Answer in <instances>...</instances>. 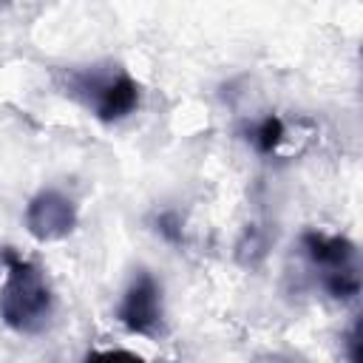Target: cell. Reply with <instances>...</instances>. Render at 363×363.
I'll return each instance as SVG.
<instances>
[{
  "label": "cell",
  "instance_id": "cell-1",
  "mask_svg": "<svg viewBox=\"0 0 363 363\" xmlns=\"http://www.w3.org/2000/svg\"><path fill=\"white\" fill-rule=\"evenodd\" d=\"M0 261L6 264V278L0 286V318L6 326H11L20 335H37L48 326L54 312V298L48 289V281L43 269L6 247L0 252Z\"/></svg>",
  "mask_w": 363,
  "mask_h": 363
},
{
  "label": "cell",
  "instance_id": "cell-2",
  "mask_svg": "<svg viewBox=\"0 0 363 363\" xmlns=\"http://www.w3.org/2000/svg\"><path fill=\"white\" fill-rule=\"evenodd\" d=\"M68 94L77 96L94 116L102 122L125 119L139 105V85L122 68H91V71H68L65 82Z\"/></svg>",
  "mask_w": 363,
  "mask_h": 363
},
{
  "label": "cell",
  "instance_id": "cell-3",
  "mask_svg": "<svg viewBox=\"0 0 363 363\" xmlns=\"http://www.w3.org/2000/svg\"><path fill=\"white\" fill-rule=\"evenodd\" d=\"M303 250L312 261V267L320 272V284L332 298H352L360 292V275H357V250L343 235H326V233H306Z\"/></svg>",
  "mask_w": 363,
  "mask_h": 363
},
{
  "label": "cell",
  "instance_id": "cell-4",
  "mask_svg": "<svg viewBox=\"0 0 363 363\" xmlns=\"http://www.w3.org/2000/svg\"><path fill=\"white\" fill-rule=\"evenodd\" d=\"M116 318L122 320V326L128 332H136V335L159 337L164 332L162 286L147 269H139L133 275V281L128 284V289H125V295L119 301Z\"/></svg>",
  "mask_w": 363,
  "mask_h": 363
},
{
  "label": "cell",
  "instance_id": "cell-5",
  "mask_svg": "<svg viewBox=\"0 0 363 363\" xmlns=\"http://www.w3.org/2000/svg\"><path fill=\"white\" fill-rule=\"evenodd\" d=\"M26 224H28V233L34 238H40V241L62 238L77 224L74 201L68 196H62L60 190H43V193H37L28 201V207H26Z\"/></svg>",
  "mask_w": 363,
  "mask_h": 363
},
{
  "label": "cell",
  "instance_id": "cell-6",
  "mask_svg": "<svg viewBox=\"0 0 363 363\" xmlns=\"http://www.w3.org/2000/svg\"><path fill=\"white\" fill-rule=\"evenodd\" d=\"M281 136H284V125H281V119H278V116H267V119L255 128L252 142H255V147H258L261 153H272V147L281 142Z\"/></svg>",
  "mask_w": 363,
  "mask_h": 363
}]
</instances>
